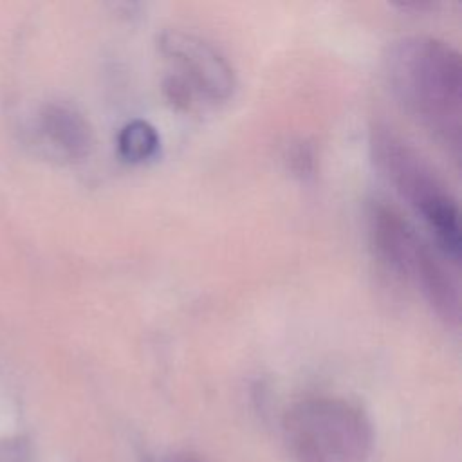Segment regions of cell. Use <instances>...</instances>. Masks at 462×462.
Listing matches in <instances>:
<instances>
[{
	"mask_svg": "<svg viewBox=\"0 0 462 462\" xmlns=\"http://www.w3.org/2000/svg\"><path fill=\"white\" fill-rule=\"evenodd\" d=\"M161 137L144 119L128 121L117 134V152L128 162H144L157 155Z\"/></svg>",
	"mask_w": 462,
	"mask_h": 462,
	"instance_id": "52a82bcc",
	"label": "cell"
},
{
	"mask_svg": "<svg viewBox=\"0 0 462 462\" xmlns=\"http://www.w3.org/2000/svg\"><path fill=\"white\" fill-rule=\"evenodd\" d=\"M159 51L170 65L164 83L168 99L189 108L195 103H222L235 90V72L227 60L204 38L180 29L159 34Z\"/></svg>",
	"mask_w": 462,
	"mask_h": 462,
	"instance_id": "5b68a950",
	"label": "cell"
},
{
	"mask_svg": "<svg viewBox=\"0 0 462 462\" xmlns=\"http://www.w3.org/2000/svg\"><path fill=\"white\" fill-rule=\"evenodd\" d=\"M152 462H202V460L193 457V455H188V453H171V455L159 457V458H155Z\"/></svg>",
	"mask_w": 462,
	"mask_h": 462,
	"instance_id": "ba28073f",
	"label": "cell"
},
{
	"mask_svg": "<svg viewBox=\"0 0 462 462\" xmlns=\"http://www.w3.org/2000/svg\"><path fill=\"white\" fill-rule=\"evenodd\" d=\"M370 152L383 177L428 224L437 245L453 262H458V204L431 162L408 139L386 125L374 126Z\"/></svg>",
	"mask_w": 462,
	"mask_h": 462,
	"instance_id": "3957f363",
	"label": "cell"
},
{
	"mask_svg": "<svg viewBox=\"0 0 462 462\" xmlns=\"http://www.w3.org/2000/svg\"><path fill=\"white\" fill-rule=\"evenodd\" d=\"M384 76L404 110L455 159L462 132V65L449 43L424 34L393 40L384 54Z\"/></svg>",
	"mask_w": 462,
	"mask_h": 462,
	"instance_id": "6da1fadb",
	"label": "cell"
},
{
	"mask_svg": "<svg viewBox=\"0 0 462 462\" xmlns=\"http://www.w3.org/2000/svg\"><path fill=\"white\" fill-rule=\"evenodd\" d=\"M38 134L51 152L65 161L85 159L94 144L87 117L74 106L52 101L42 106L36 119Z\"/></svg>",
	"mask_w": 462,
	"mask_h": 462,
	"instance_id": "8992f818",
	"label": "cell"
},
{
	"mask_svg": "<svg viewBox=\"0 0 462 462\" xmlns=\"http://www.w3.org/2000/svg\"><path fill=\"white\" fill-rule=\"evenodd\" d=\"M283 435L296 462H366L374 439L366 415L337 397L296 402L283 419Z\"/></svg>",
	"mask_w": 462,
	"mask_h": 462,
	"instance_id": "277c9868",
	"label": "cell"
},
{
	"mask_svg": "<svg viewBox=\"0 0 462 462\" xmlns=\"http://www.w3.org/2000/svg\"><path fill=\"white\" fill-rule=\"evenodd\" d=\"M368 235L377 254L410 282L426 305L448 327L460 323V280L457 262L433 245L393 206L375 200L368 208Z\"/></svg>",
	"mask_w": 462,
	"mask_h": 462,
	"instance_id": "7a4b0ae2",
	"label": "cell"
}]
</instances>
